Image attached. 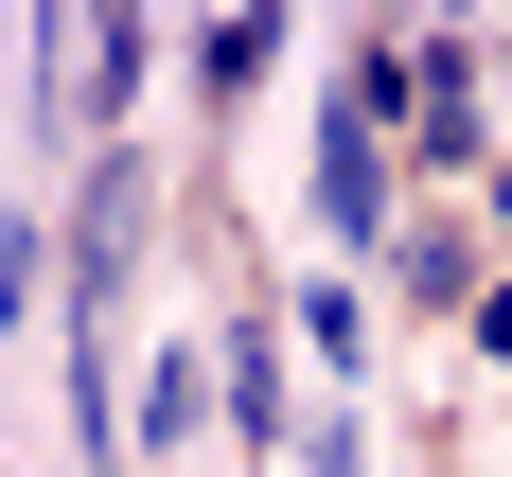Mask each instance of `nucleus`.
Returning <instances> with one entry per match:
<instances>
[{
	"mask_svg": "<svg viewBox=\"0 0 512 477\" xmlns=\"http://www.w3.org/2000/svg\"><path fill=\"white\" fill-rule=\"evenodd\" d=\"M71 53H89V89H71L89 124H124V106H142V71H159V36H142V18H89Z\"/></svg>",
	"mask_w": 512,
	"mask_h": 477,
	"instance_id": "39448f33",
	"label": "nucleus"
},
{
	"mask_svg": "<svg viewBox=\"0 0 512 477\" xmlns=\"http://www.w3.org/2000/svg\"><path fill=\"white\" fill-rule=\"evenodd\" d=\"M389 301H424V318H477L495 283H477V230H389Z\"/></svg>",
	"mask_w": 512,
	"mask_h": 477,
	"instance_id": "f257e3e1",
	"label": "nucleus"
},
{
	"mask_svg": "<svg viewBox=\"0 0 512 477\" xmlns=\"http://www.w3.org/2000/svg\"><path fill=\"white\" fill-rule=\"evenodd\" d=\"M318 212H336L354 248H389V230H371V106L354 89H336V124H318Z\"/></svg>",
	"mask_w": 512,
	"mask_h": 477,
	"instance_id": "7ed1b4c3",
	"label": "nucleus"
},
{
	"mask_svg": "<svg viewBox=\"0 0 512 477\" xmlns=\"http://www.w3.org/2000/svg\"><path fill=\"white\" fill-rule=\"evenodd\" d=\"M495 248H512V177H495Z\"/></svg>",
	"mask_w": 512,
	"mask_h": 477,
	"instance_id": "6e6552de",
	"label": "nucleus"
},
{
	"mask_svg": "<svg viewBox=\"0 0 512 477\" xmlns=\"http://www.w3.org/2000/svg\"><path fill=\"white\" fill-rule=\"evenodd\" d=\"M477 354H495V371H512V283H495V301H477Z\"/></svg>",
	"mask_w": 512,
	"mask_h": 477,
	"instance_id": "0eeeda50",
	"label": "nucleus"
},
{
	"mask_svg": "<svg viewBox=\"0 0 512 477\" xmlns=\"http://www.w3.org/2000/svg\"><path fill=\"white\" fill-rule=\"evenodd\" d=\"M212 424H230L248 460H283V371H265V318L230 336V354H212Z\"/></svg>",
	"mask_w": 512,
	"mask_h": 477,
	"instance_id": "f03ea898",
	"label": "nucleus"
},
{
	"mask_svg": "<svg viewBox=\"0 0 512 477\" xmlns=\"http://www.w3.org/2000/svg\"><path fill=\"white\" fill-rule=\"evenodd\" d=\"M265 71H283V18H265V0H248V18H212V36H195V89H212V106H248Z\"/></svg>",
	"mask_w": 512,
	"mask_h": 477,
	"instance_id": "20e7f679",
	"label": "nucleus"
},
{
	"mask_svg": "<svg viewBox=\"0 0 512 477\" xmlns=\"http://www.w3.org/2000/svg\"><path fill=\"white\" fill-rule=\"evenodd\" d=\"M195 407H212V354H159V371H142V407H124V442H177Z\"/></svg>",
	"mask_w": 512,
	"mask_h": 477,
	"instance_id": "423d86ee",
	"label": "nucleus"
}]
</instances>
